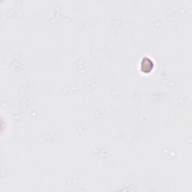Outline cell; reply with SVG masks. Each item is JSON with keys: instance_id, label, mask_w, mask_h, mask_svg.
<instances>
[{"instance_id": "1", "label": "cell", "mask_w": 192, "mask_h": 192, "mask_svg": "<svg viewBox=\"0 0 192 192\" xmlns=\"http://www.w3.org/2000/svg\"><path fill=\"white\" fill-rule=\"evenodd\" d=\"M142 67H144V71H151L152 68V62L151 59H146V58L143 59Z\"/></svg>"}]
</instances>
